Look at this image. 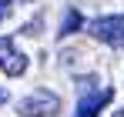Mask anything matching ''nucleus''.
Segmentation results:
<instances>
[{
	"label": "nucleus",
	"mask_w": 124,
	"mask_h": 117,
	"mask_svg": "<svg viewBox=\"0 0 124 117\" xmlns=\"http://www.w3.org/2000/svg\"><path fill=\"white\" fill-rule=\"evenodd\" d=\"M77 27H81V14H77V10H67V17H64V23H61V34H57V37H70V34H74Z\"/></svg>",
	"instance_id": "nucleus-5"
},
{
	"label": "nucleus",
	"mask_w": 124,
	"mask_h": 117,
	"mask_svg": "<svg viewBox=\"0 0 124 117\" xmlns=\"http://www.w3.org/2000/svg\"><path fill=\"white\" fill-rule=\"evenodd\" d=\"M0 104H7V87H0Z\"/></svg>",
	"instance_id": "nucleus-7"
},
{
	"label": "nucleus",
	"mask_w": 124,
	"mask_h": 117,
	"mask_svg": "<svg viewBox=\"0 0 124 117\" xmlns=\"http://www.w3.org/2000/svg\"><path fill=\"white\" fill-rule=\"evenodd\" d=\"M91 37L107 47H124V14H107L91 20Z\"/></svg>",
	"instance_id": "nucleus-2"
},
{
	"label": "nucleus",
	"mask_w": 124,
	"mask_h": 117,
	"mask_svg": "<svg viewBox=\"0 0 124 117\" xmlns=\"http://www.w3.org/2000/svg\"><path fill=\"white\" fill-rule=\"evenodd\" d=\"M0 70L7 77H20L23 70H27V57L17 50V44L10 37H0Z\"/></svg>",
	"instance_id": "nucleus-3"
},
{
	"label": "nucleus",
	"mask_w": 124,
	"mask_h": 117,
	"mask_svg": "<svg viewBox=\"0 0 124 117\" xmlns=\"http://www.w3.org/2000/svg\"><path fill=\"white\" fill-rule=\"evenodd\" d=\"M17 114L20 117H57L61 114V97L54 90H34L30 97L20 100Z\"/></svg>",
	"instance_id": "nucleus-1"
},
{
	"label": "nucleus",
	"mask_w": 124,
	"mask_h": 117,
	"mask_svg": "<svg viewBox=\"0 0 124 117\" xmlns=\"http://www.w3.org/2000/svg\"><path fill=\"white\" fill-rule=\"evenodd\" d=\"M10 3H14V0H0V23L10 17Z\"/></svg>",
	"instance_id": "nucleus-6"
},
{
	"label": "nucleus",
	"mask_w": 124,
	"mask_h": 117,
	"mask_svg": "<svg viewBox=\"0 0 124 117\" xmlns=\"http://www.w3.org/2000/svg\"><path fill=\"white\" fill-rule=\"evenodd\" d=\"M114 117H124V110H117V114H114Z\"/></svg>",
	"instance_id": "nucleus-8"
},
{
	"label": "nucleus",
	"mask_w": 124,
	"mask_h": 117,
	"mask_svg": "<svg viewBox=\"0 0 124 117\" xmlns=\"http://www.w3.org/2000/svg\"><path fill=\"white\" fill-rule=\"evenodd\" d=\"M111 97H114V90H111V87H97V90L84 94L81 104H77V117H97V114H101V107H104Z\"/></svg>",
	"instance_id": "nucleus-4"
}]
</instances>
